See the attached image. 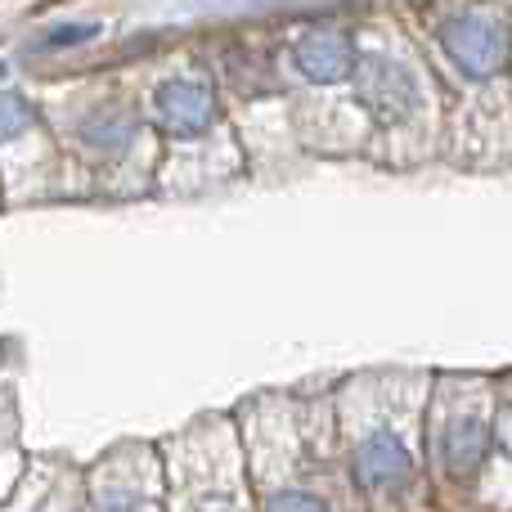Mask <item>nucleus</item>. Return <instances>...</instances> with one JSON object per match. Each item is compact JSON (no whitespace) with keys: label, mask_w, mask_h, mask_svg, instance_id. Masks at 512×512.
Listing matches in <instances>:
<instances>
[{"label":"nucleus","mask_w":512,"mask_h":512,"mask_svg":"<svg viewBox=\"0 0 512 512\" xmlns=\"http://www.w3.org/2000/svg\"><path fill=\"white\" fill-rule=\"evenodd\" d=\"M409 472H414V459H409L405 445L387 432L369 436V441L355 450V481H360L364 490H391V486H400V481H409Z\"/></svg>","instance_id":"nucleus-3"},{"label":"nucleus","mask_w":512,"mask_h":512,"mask_svg":"<svg viewBox=\"0 0 512 512\" xmlns=\"http://www.w3.org/2000/svg\"><path fill=\"white\" fill-rule=\"evenodd\" d=\"M95 512H149V504L135 499V495H108V499L95 504Z\"/></svg>","instance_id":"nucleus-9"},{"label":"nucleus","mask_w":512,"mask_h":512,"mask_svg":"<svg viewBox=\"0 0 512 512\" xmlns=\"http://www.w3.org/2000/svg\"><path fill=\"white\" fill-rule=\"evenodd\" d=\"M265 512H328L315 495H274Z\"/></svg>","instance_id":"nucleus-7"},{"label":"nucleus","mask_w":512,"mask_h":512,"mask_svg":"<svg viewBox=\"0 0 512 512\" xmlns=\"http://www.w3.org/2000/svg\"><path fill=\"white\" fill-rule=\"evenodd\" d=\"M297 68L310 81H346L355 72V45L337 32H310L297 41Z\"/></svg>","instance_id":"nucleus-4"},{"label":"nucleus","mask_w":512,"mask_h":512,"mask_svg":"<svg viewBox=\"0 0 512 512\" xmlns=\"http://www.w3.org/2000/svg\"><path fill=\"white\" fill-rule=\"evenodd\" d=\"M153 108H158L162 131L180 135V140L203 135L216 117V99L203 81H167V86L153 95Z\"/></svg>","instance_id":"nucleus-2"},{"label":"nucleus","mask_w":512,"mask_h":512,"mask_svg":"<svg viewBox=\"0 0 512 512\" xmlns=\"http://www.w3.org/2000/svg\"><path fill=\"white\" fill-rule=\"evenodd\" d=\"M450 59L459 63L468 77H495L508 63V27L490 14H463L454 23H445L441 32Z\"/></svg>","instance_id":"nucleus-1"},{"label":"nucleus","mask_w":512,"mask_h":512,"mask_svg":"<svg viewBox=\"0 0 512 512\" xmlns=\"http://www.w3.org/2000/svg\"><path fill=\"white\" fill-rule=\"evenodd\" d=\"M486 423L481 418H459V423H450V432H445V472H450L454 481H468L472 472L481 468V459H486Z\"/></svg>","instance_id":"nucleus-5"},{"label":"nucleus","mask_w":512,"mask_h":512,"mask_svg":"<svg viewBox=\"0 0 512 512\" xmlns=\"http://www.w3.org/2000/svg\"><path fill=\"white\" fill-rule=\"evenodd\" d=\"M95 36V27L90 23H77V27H54L50 36H45V45H81Z\"/></svg>","instance_id":"nucleus-8"},{"label":"nucleus","mask_w":512,"mask_h":512,"mask_svg":"<svg viewBox=\"0 0 512 512\" xmlns=\"http://www.w3.org/2000/svg\"><path fill=\"white\" fill-rule=\"evenodd\" d=\"M27 122H32V113H27L23 99H18V95H0V140L18 135Z\"/></svg>","instance_id":"nucleus-6"}]
</instances>
